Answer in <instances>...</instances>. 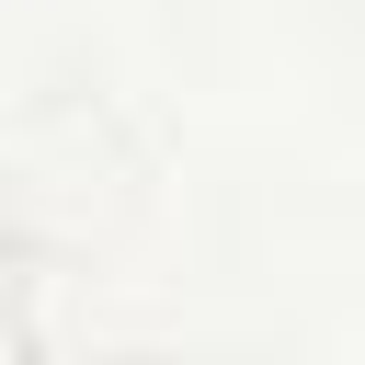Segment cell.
<instances>
[{"label":"cell","instance_id":"6da1fadb","mask_svg":"<svg viewBox=\"0 0 365 365\" xmlns=\"http://www.w3.org/2000/svg\"><path fill=\"white\" fill-rule=\"evenodd\" d=\"M0 365H57V342H46L34 308H11V297H0Z\"/></svg>","mask_w":365,"mask_h":365},{"label":"cell","instance_id":"7a4b0ae2","mask_svg":"<svg viewBox=\"0 0 365 365\" xmlns=\"http://www.w3.org/2000/svg\"><path fill=\"white\" fill-rule=\"evenodd\" d=\"M103 365H171V354H103Z\"/></svg>","mask_w":365,"mask_h":365}]
</instances>
